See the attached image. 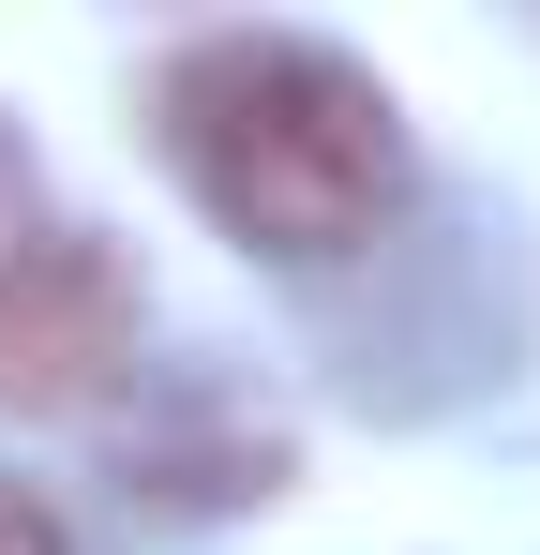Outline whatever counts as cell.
<instances>
[{
	"label": "cell",
	"instance_id": "obj_1",
	"mask_svg": "<svg viewBox=\"0 0 540 555\" xmlns=\"http://www.w3.org/2000/svg\"><path fill=\"white\" fill-rule=\"evenodd\" d=\"M166 151L195 210L256 256H360L406 210V120L316 30H210L166 61Z\"/></svg>",
	"mask_w": 540,
	"mask_h": 555
},
{
	"label": "cell",
	"instance_id": "obj_2",
	"mask_svg": "<svg viewBox=\"0 0 540 555\" xmlns=\"http://www.w3.org/2000/svg\"><path fill=\"white\" fill-rule=\"evenodd\" d=\"M120 361H136V271L46 225V256L0 285V405H90Z\"/></svg>",
	"mask_w": 540,
	"mask_h": 555
},
{
	"label": "cell",
	"instance_id": "obj_3",
	"mask_svg": "<svg viewBox=\"0 0 540 555\" xmlns=\"http://www.w3.org/2000/svg\"><path fill=\"white\" fill-rule=\"evenodd\" d=\"M30 256H46V181H30V151L0 135V285L30 271Z\"/></svg>",
	"mask_w": 540,
	"mask_h": 555
},
{
	"label": "cell",
	"instance_id": "obj_4",
	"mask_svg": "<svg viewBox=\"0 0 540 555\" xmlns=\"http://www.w3.org/2000/svg\"><path fill=\"white\" fill-rule=\"evenodd\" d=\"M0 555H76V541H61V511H46L30 480H0Z\"/></svg>",
	"mask_w": 540,
	"mask_h": 555
}]
</instances>
